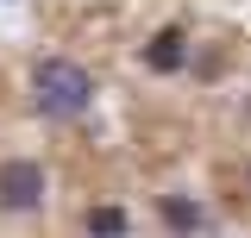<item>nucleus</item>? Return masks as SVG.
Segmentation results:
<instances>
[{"label": "nucleus", "mask_w": 251, "mask_h": 238, "mask_svg": "<svg viewBox=\"0 0 251 238\" xmlns=\"http://www.w3.org/2000/svg\"><path fill=\"white\" fill-rule=\"evenodd\" d=\"M31 107L44 119H82L94 107V75L82 63H69V57L31 63Z\"/></svg>", "instance_id": "f257e3e1"}, {"label": "nucleus", "mask_w": 251, "mask_h": 238, "mask_svg": "<svg viewBox=\"0 0 251 238\" xmlns=\"http://www.w3.org/2000/svg\"><path fill=\"white\" fill-rule=\"evenodd\" d=\"M38 201H44V169H38L31 157H13V163H0V207L31 213Z\"/></svg>", "instance_id": "f03ea898"}, {"label": "nucleus", "mask_w": 251, "mask_h": 238, "mask_svg": "<svg viewBox=\"0 0 251 238\" xmlns=\"http://www.w3.org/2000/svg\"><path fill=\"white\" fill-rule=\"evenodd\" d=\"M182 57H188V31H182V25H163V31L151 38V50H145V63H151L157 75H176Z\"/></svg>", "instance_id": "7ed1b4c3"}, {"label": "nucleus", "mask_w": 251, "mask_h": 238, "mask_svg": "<svg viewBox=\"0 0 251 238\" xmlns=\"http://www.w3.org/2000/svg\"><path fill=\"white\" fill-rule=\"evenodd\" d=\"M157 213H163V226H176V232H195V226H207V213L195 207V201H182V194H163V201H157Z\"/></svg>", "instance_id": "20e7f679"}, {"label": "nucleus", "mask_w": 251, "mask_h": 238, "mask_svg": "<svg viewBox=\"0 0 251 238\" xmlns=\"http://www.w3.org/2000/svg\"><path fill=\"white\" fill-rule=\"evenodd\" d=\"M88 232H126L132 219H126V207H88V219H82Z\"/></svg>", "instance_id": "39448f33"}, {"label": "nucleus", "mask_w": 251, "mask_h": 238, "mask_svg": "<svg viewBox=\"0 0 251 238\" xmlns=\"http://www.w3.org/2000/svg\"><path fill=\"white\" fill-rule=\"evenodd\" d=\"M6 6H19V0H6Z\"/></svg>", "instance_id": "423d86ee"}]
</instances>
